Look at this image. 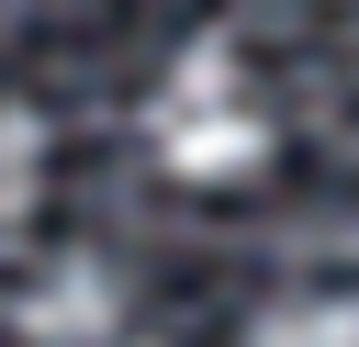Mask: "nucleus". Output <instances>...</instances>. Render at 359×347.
Returning <instances> with one entry per match:
<instances>
[{"mask_svg":"<svg viewBox=\"0 0 359 347\" xmlns=\"http://www.w3.org/2000/svg\"><path fill=\"white\" fill-rule=\"evenodd\" d=\"M146 146H157V168H180V179H247V168L269 157V112L247 101V78H236L224 45H191V56L157 78V101H146Z\"/></svg>","mask_w":359,"mask_h":347,"instance_id":"f257e3e1","label":"nucleus"},{"mask_svg":"<svg viewBox=\"0 0 359 347\" xmlns=\"http://www.w3.org/2000/svg\"><path fill=\"white\" fill-rule=\"evenodd\" d=\"M22 336H34V347H90V336H112V269L67 257V269L22 302Z\"/></svg>","mask_w":359,"mask_h":347,"instance_id":"f03ea898","label":"nucleus"},{"mask_svg":"<svg viewBox=\"0 0 359 347\" xmlns=\"http://www.w3.org/2000/svg\"><path fill=\"white\" fill-rule=\"evenodd\" d=\"M247 347H359V302H348V291H325V302H280V313H258Z\"/></svg>","mask_w":359,"mask_h":347,"instance_id":"7ed1b4c3","label":"nucleus"}]
</instances>
